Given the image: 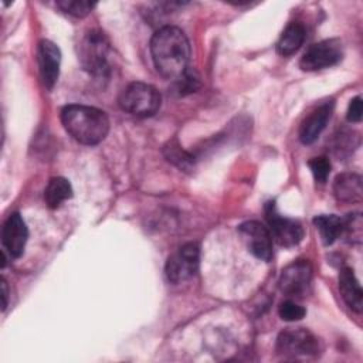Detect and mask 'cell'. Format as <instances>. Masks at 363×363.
Returning a JSON list of instances; mask_svg holds the SVG:
<instances>
[{
	"mask_svg": "<svg viewBox=\"0 0 363 363\" xmlns=\"http://www.w3.org/2000/svg\"><path fill=\"white\" fill-rule=\"evenodd\" d=\"M153 64L164 78L176 79L189 68L190 44L186 34L174 27H160L150 40Z\"/></svg>",
	"mask_w": 363,
	"mask_h": 363,
	"instance_id": "1",
	"label": "cell"
},
{
	"mask_svg": "<svg viewBox=\"0 0 363 363\" xmlns=\"http://www.w3.org/2000/svg\"><path fill=\"white\" fill-rule=\"evenodd\" d=\"M162 96L159 91L145 82L129 84L119 96V105L123 111L139 118L155 115L160 108Z\"/></svg>",
	"mask_w": 363,
	"mask_h": 363,
	"instance_id": "4",
	"label": "cell"
},
{
	"mask_svg": "<svg viewBox=\"0 0 363 363\" xmlns=\"http://www.w3.org/2000/svg\"><path fill=\"white\" fill-rule=\"evenodd\" d=\"M333 194L337 201L356 203L362 200V177L356 173L337 174L333 182Z\"/></svg>",
	"mask_w": 363,
	"mask_h": 363,
	"instance_id": "15",
	"label": "cell"
},
{
	"mask_svg": "<svg viewBox=\"0 0 363 363\" xmlns=\"http://www.w3.org/2000/svg\"><path fill=\"white\" fill-rule=\"evenodd\" d=\"M343 58V45L337 38H329L311 45L299 61L303 71H318L336 65Z\"/></svg>",
	"mask_w": 363,
	"mask_h": 363,
	"instance_id": "7",
	"label": "cell"
},
{
	"mask_svg": "<svg viewBox=\"0 0 363 363\" xmlns=\"http://www.w3.org/2000/svg\"><path fill=\"white\" fill-rule=\"evenodd\" d=\"M343 230L342 234L347 238L349 242L359 244L362 241V214L360 213H350L346 218H342Z\"/></svg>",
	"mask_w": 363,
	"mask_h": 363,
	"instance_id": "20",
	"label": "cell"
},
{
	"mask_svg": "<svg viewBox=\"0 0 363 363\" xmlns=\"http://www.w3.org/2000/svg\"><path fill=\"white\" fill-rule=\"evenodd\" d=\"M278 313L281 316V319L286 320V322H295V320H301L306 311L303 306L298 305L296 302L288 299V301H284L279 308H278Z\"/></svg>",
	"mask_w": 363,
	"mask_h": 363,
	"instance_id": "23",
	"label": "cell"
},
{
	"mask_svg": "<svg viewBox=\"0 0 363 363\" xmlns=\"http://www.w3.org/2000/svg\"><path fill=\"white\" fill-rule=\"evenodd\" d=\"M57 6L62 11H65V13L74 16V17H85L92 11V9L96 6V3L78 1V0L77 1H74V0H61V1H57Z\"/></svg>",
	"mask_w": 363,
	"mask_h": 363,
	"instance_id": "22",
	"label": "cell"
},
{
	"mask_svg": "<svg viewBox=\"0 0 363 363\" xmlns=\"http://www.w3.org/2000/svg\"><path fill=\"white\" fill-rule=\"evenodd\" d=\"M164 156L179 169L190 170L194 166V157L183 150L177 142H169V145L164 146Z\"/></svg>",
	"mask_w": 363,
	"mask_h": 363,
	"instance_id": "19",
	"label": "cell"
},
{
	"mask_svg": "<svg viewBox=\"0 0 363 363\" xmlns=\"http://www.w3.org/2000/svg\"><path fill=\"white\" fill-rule=\"evenodd\" d=\"M109 41L99 30L88 31L78 45V60L85 71L104 77L109 72Z\"/></svg>",
	"mask_w": 363,
	"mask_h": 363,
	"instance_id": "3",
	"label": "cell"
},
{
	"mask_svg": "<svg viewBox=\"0 0 363 363\" xmlns=\"http://www.w3.org/2000/svg\"><path fill=\"white\" fill-rule=\"evenodd\" d=\"M332 111H333L332 104H323L305 118V121L299 128V139L302 143L309 145L319 138V135L323 132V129L326 128L330 119Z\"/></svg>",
	"mask_w": 363,
	"mask_h": 363,
	"instance_id": "13",
	"label": "cell"
},
{
	"mask_svg": "<svg viewBox=\"0 0 363 363\" xmlns=\"http://www.w3.org/2000/svg\"><path fill=\"white\" fill-rule=\"evenodd\" d=\"M37 61L43 84L47 89H52L60 75L61 51L50 40H41L37 48Z\"/></svg>",
	"mask_w": 363,
	"mask_h": 363,
	"instance_id": "11",
	"label": "cell"
},
{
	"mask_svg": "<svg viewBox=\"0 0 363 363\" xmlns=\"http://www.w3.org/2000/svg\"><path fill=\"white\" fill-rule=\"evenodd\" d=\"M277 352L292 359L315 356L319 352V342L306 329H286L278 335Z\"/></svg>",
	"mask_w": 363,
	"mask_h": 363,
	"instance_id": "6",
	"label": "cell"
},
{
	"mask_svg": "<svg viewBox=\"0 0 363 363\" xmlns=\"http://www.w3.org/2000/svg\"><path fill=\"white\" fill-rule=\"evenodd\" d=\"M312 279V267L306 259H298L289 264L279 277V288L289 296H302Z\"/></svg>",
	"mask_w": 363,
	"mask_h": 363,
	"instance_id": "10",
	"label": "cell"
},
{
	"mask_svg": "<svg viewBox=\"0 0 363 363\" xmlns=\"http://www.w3.org/2000/svg\"><path fill=\"white\" fill-rule=\"evenodd\" d=\"M313 224L316 230L319 231V235L322 238V242L325 245H330L342 235L343 230V221L335 214H320L313 218Z\"/></svg>",
	"mask_w": 363,
	"mask_h": 363,
	"instance_id": "18",
	"label": "cell"
},
{
	"mask_svg": "<svg viewBox=\"0 0 363 363\" xmlns=\"http://www.w3.org/2000/svg\"><path fill=\"white\" fill-rule=\"evenodd\" d=\"M339 291L345 303L354 312L360 313L363 306V292L352 268L345 267L339 272Z\"/></svg>",
	"mask_w": 363,
	"mask_h": 363,
	"instance_id": "14",
	"label": "cell"
},
{
	"mask_svg": "<svg viewBox=\"0 0 363 363\" xmlns=\"http://www.w3.org/2000/svg\"><path fill=\"white\" fill-rule=\"evenodd\" d=\"M200 264V247L197 242H187L172 254L164 267L167 279L180 284L196 275Z\"/></svg>",
	"mask_w": 363,
	"mask_h": 363,
	"instance_id": "5",
	"label": "cell"
},
{
	"mask_svg": "<svg viewBox=\"0 0 363 363\" xmlns=\"http://www.w3.org/2000/svg\"><path fill=\"white\" fill-rule=\"evenodd\" d=\"M71 197L72 187L65 177H52L44 190V200L50 208L60 207L65 200Z\"/></svg>",
	"mask_w": 363,
	"mask_h": 363,
	"instance_id": "17",
	"label": "cell"
},
{
	"mask_svg": "<svg viewBox=\"0 0 363 363\" xmlns=\"http://www.w3.org/2000/svg\"><path fill=\"white\" fill-rule=\"evenodd\" d=\"M28 238V230L18 213H13L3 224L1 242L4 250L13 258L21 257Z\"/></svg>",
	"mask_w": 363,
	"mask_h": 363,
	"instance_id": "12",
	"label": "cell"
},
{
	"mask_svg": "<svg viewBox=\"0 0 363 363\" xmlns=\"http://www.w3.org/2000/svg\"><path fill=\"white\" fill-rule=\"evenodd\" d=\"M362 112H363L362 98L360 96H354L350 101V104H349L346 118H347L349 122H360L362 121Z\"/></svg>",
	"mask_w": 363,
	"mask_h": 363,
	"instance_id": "25",
	"label": "cell"
},
{
	"mask_svg": "<svg viewBox=\"0 0 363 363\" xmlns=\"http://www.w3.org/2000/svg\"><path fill=\"white\" fill-rule=\"evenodd\" d=\"M1 289H3V311L7 308V298H9V289H7V282L1 279Z\"/></svg>",
	"mask_w": 363,
	"mask_h": 363,
	"instance_id": "26",
	"label": "cell"
},
{
	"mask_svg": "<svg viewBox=\"0 0 363 363\" xmlns=\"http://www.w3.org/2000/svg\"><path fill=\"white\" fill-rule=\"evenodd\" d=\"M65 130L82 145H98L109 132V119L98 108L86 105H67L61 111Z\"/></svg>",
	"mask_w": 363,
	"mask_h": 363,
	"instance_id": "2",
	"label": "cell"
},
{
	"mask_svg": "<svg viewBox=\"0 0 363 363\" xmlns=\"http://www.w3.org/2000/svg\"><path fill=\"white\" fill-rule=\"evenodd\" d=\"M309 167H311V172L315 177V180L320 184H323L326 180H328V176L330 173V162L328 157L325 156H319V157H313L312 160H309Z\"/></svg>",
	"mask_w": 363,
	"mask_h": 363,
	"instance_id": "24",
	"label": "cell"
},
{
	"mask_svg": "<svg viewBox=\"0 0 363 363\" xmlns=\"http://www.w3.org/2000/svg\"><path fill=\"white\" fill-rule=\"evenodd\" d=\"M238 233L254 257L262 261H271L272 237L264 224L258 221H245L238 225Z\"/></svg>",
	"mask_w": 363,
	"mask_h": 363,
	"instance_id": "9",
	"label": "cell"
},
{
	"mask_svg": "<svg viewBox=\"0 0 363 363\" xmlns=\"http://www.w3.org/2000/svg\"><path fill=\"white\" fill-rule=\"evenodd\" d=\"M306 37V28L299 21L289 23L285 30L282 31L278 43H277V51L281 55H292L296 52L301 45L303 44Z\"/></svg>",
	"mask_w": 363,
	"mask_h": 363,
	"instance_id": "16",
	"label": "cell"
},
{
	"mask_svg": "<svg viewBox=\"0 0 363 363\" xmlns=\"http://www.w3.org/2000/svg\"><path fill=\"white\" fill-rule=\"evenodd\" d=\"M265 217L269 225V233L274 240L286 248L298 245L303 238V228L302 225L288 217H284L278 213L275 203H267L265 206Z\"/></svg>",
	"mask_w": 363,
	"mask_h": 363,
	"instance_id": "8",
	"label": "cell"
},
{
	"mask_svg": "<svg viewBox=\"0 0 363 363\" xmlns=\"http://www.w3.org/2000/svg\"><path fill=\"white\" fill-rule=\"evenodd\" d=\"M174 81H176L174 82L176 91L182 96L187 95V94H191V92H196L201 85L199 74L190 67L180 77H177Z\"/></svg>",
	"mask_w": 363,
	"mask_h": 363,
	"instance_id": "21",
	"label": "cell"
}]
</instances>
